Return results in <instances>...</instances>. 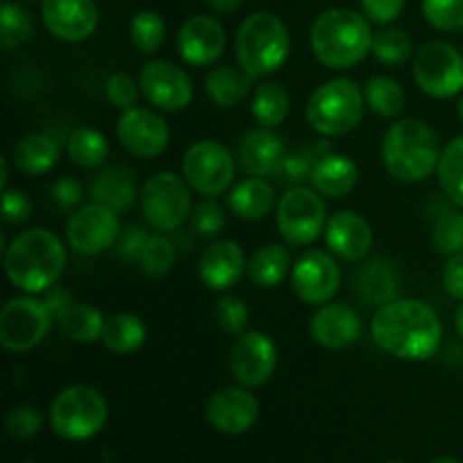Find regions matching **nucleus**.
I'll return each instance as SVG.
<instances>
[{"label":"nucleus","mask_w":463,"mask_h":463,"mask_svg":"<svg viewBox=\"0 0 463 463\" xmlns=\"http://www.w3.org/2000/svg\"><path fill=\"white\" fill-rule=\"evenodd\" d=\"M371 337L389 355L405 362H425L437 355L443 326L432 306L416 298H396L378 307Z\"/></svg>","instance_id":"f257e3e1"},{"label":"nucleus","mask_w":463,"mask_h":463,"mask_svg":"<svg viewBox=\"0 0 463 463\" xmlns=\"http://www.w3.org/2000/svg\"><path fill=\"white\" fill-rule=\"evenodd\" d=\"M66 267L63 242L50 229L18 233L5 249V271L14 288L27 294L48 292L61 279Z\"/></svg>","instance_id":"f03ea898"},{"label":"nucleus","mask_w":463,"mask_h":463,"mask_svg":"<svg viewBox=\"0 0 463 463\" xmlns=\"http://www.w3.org/2000/svg\"><path fill=\"white\" fill-rule=\"evenodd\" d=\"M310 45L315 57L330 71H344L364 61L373 48V32L362 14L335 7L312 23Z\"/></svg>","instance_id":"7ed1b4c3"},{"label":"nucleus","mask_w":463,"mask_h":463,"mask_svg":"<svg viewBox=\"0 0 463 463\" xmlns=\"http://www.w3.org/2000/svg\"><path fill=\"white\" fill-rule=\"evenodd\" d=\"M383 161L389 175L402 184H419L439 170L441 147L434 129L420 120H401L383 140Z\"/></svg>","instance_id":"20e7f679"},{"label":"nucleus","mask_w":463,"mask_h":463,"mask_svg":"<svg viewBox=\"0 0 463 463\" xmlns=\"http://www.w3.org/2000/svg\"><path fill=\"white\" fill-rule=\"evenodd\" d=\"M235 54L242 71L256 77L279 71L289 54V32L285 23L271 12L247 16L235 34Z\"/></svg>","instance_id":"39448f33"},{"label":"nucleus","mask_w":463,"mask_h":463,"mask_svg":"<svg viewBox=\"0 0 463 463\" xmlns=\"http://www.w3.org/2000/svg\"><path fill=\"white\" fill-rule=\"evenodd\" d=\"M364 107L366 99L360 86L348 77H337L312 90L306 104V118L317 134L335 138L360 125Z\"/></svg>","instance_id":"423d86ee"},{"label":"nucleus","mask_w":463,"mask_h":463,"mask_svg":"<svg viewBox=\"0 0 463 463\" xmlns=\"http://www.w3.org/2000/svg\"><path fill=\"white\" fill-rule=\"evenodd\" d=\"M107 419V401L89 384H72L59 392L48 411L50 428L66 441H89L102 432Z\"/></svg>","instance_id":"0eeeda50"},{"label":"nucleus","mask_w":463,"mask_h":463,"mask_svg":"<svg viewBox=\"0 0 463 463\" xmlns=\"http://www.w3.org/2000/svg\"><path fill=\"white\" fill-rule=\"evenodd\" d=\"M188 181L175 172H158L140 190L145 222L156 231H176L193 215V194Z\"/></svg>","instance_id":"6e6552de"},{"label":"nucleus","mask_w":463,"mask_h":463,"mask_svg":"<svg viewBox=\"0 0 463 463\" xmlns=\"http://www.w3.org/2000/svg\"><path fill=\"white\" fill-rule=\"evenodd\" d=\"M414 81L430 98H455L463 90V54L446 41H428L414 57Z\"/></svg>","instance_id":"1a4fd4ad"},{"label":"nucleus","mask_w":463,"mask_h":463,"mask_svg":"<svg viewBox=\"0 0 463 463\" xmlns=\"http://www.w3.org/2000/svg\"><path fill=\"white\" fill-rule=\"evenodd\" d=\"M326 203L317 190L294 185L280 197L276 206V224L283 240L292 247L315 242L328 224Z\"/></svg>","instance_id":"9d476101"},{"label":"nucleus","mask_w":463,"mask_h":463,"mask_svg":"<svg viewBox=\"0 0 463 463\" xmlns=\"http://www.w3.org/2000/svg\"><path fill=\"white\" fill-rule=\"evenodd\" d=\"M52 312L45 301L30 297L12 298L0 310V344L9 353H25L39 346L52 328Z\"/></svg>","instance_id":"9b49d317"},{"label":"nucleus","mask_w":463,"mask_h":463,"mask_svg":"<svg viewBox=\"0 0 463 463\" xmlns=\"http://www.w3.org/2000/svg\"><path fill=\"white\" fill-rule=\"evenodd\" d=\"M235 158L217 140H199L184 156V179L194 193L217 197L233 184Z\"/></svg>","instance_id":"f8f14e48"},{"label":"nucleus","mask_w":463,"mask_h":463,"mask_svg":"<svg viewBox=\"0 0 463 463\" xmlns=\"http://www.w3.org/2000/svg\"><path fill=\"white\" fill-rule=\"evenodd\" d=\"M120 238L118 213L102 203H89L72 213L66 222L68 247L81 256H98L107 251Z\"/></svg>","instance_id":"ddd939ff"},{"label":"nucleus","mask_w":463,"mask_h":463,"mask_svg":"<svg viewBox=\"0 0 463 463\" xmlns=\"http://www.w3.org/2000/svg\"><path fill=\"white\" fill-rule=\"evenodd\" d=\"M140 93L161 111H181L193 102L194 86L188 72L172 61L154 59L140 68Z\"/></svg>","instance_id":"4468645a"},{"label":"nucleus","mask_w":463,"mask_h":463,"mask_svg":"<svg viewBox=\"0 0 463 463\" xmlns=\"http://www.w3.org/2000/svg\"><path fill=\"white\" fill-rule=\"evenodd\" d=\"M276 364H279V348H276L274 339L269 335L251 330V333L240 335L233 346H231V375L242 387L253 389L269 383Z\"/></svg>","instance_id":"2eb2a0df"},{"label":"nucleus","mask_w":463,"mask_h":463,"mask_svg":"<svg viewBox=\"0 0 463 463\" xmlns=\"http://www.w3.org/2000/svg\"><path fill=\"white\" fill-rule=\"evenodd\" d=\"M342 285V269L330 253L312 249L303 253L292 267V289L307 306H324L333 301Z\"/></svg>","instance_id":"dca6fc26"},{"label":"nucleus","mask_w":463,"mask_h":463,"mask_svg":"<svg viewBox=\"0 0 463 463\" xmlns=\"http://www.w3.org/2000/svg\"><path fill=\"white\" fill-rule=\"evenodd\" d=\"M118 140L136 158H156L170 143V127L149 109H127L118 120Z\"/></svg>","instance_id":"f3484780"},{"label":"nucleus","mask_w":463,"mask_h":463,"mask_svg":"<svg viewBox=\"0 0 463 463\" xmlns=\"http://www.w3.org/2000/svg\"><path fill=\"white\" fill-rule=\"evenodd\" d=\"M41 18L48 32L66 43H81L98 27V7L93 0H43Z\"/></svg>","instance_id":"a211bd4d"},{"label":"nucleus","mask_w":463,"mask_h":463,"mask_svg":"<svg viewBox=\"0 0 463 463\" xmlns=\"http://www.w3.org/2000/svg\"><path fill=\"white\" fill-rule=\"evenodd\" d=\"M179 54L190 66H211L224 54L226 32L217 18L197 14L181 25L176 34Z\"/></svg>","instance_id":"6ab92c4d"},{"label":"nucleus","mask_w":463,"mask_h":463,"mask_svg":"<svg viewBox=\"0 0 463 463\" xmlns=\"http://www.w3.org/2000/svg\"><path fill=\"white\" fill-rule=\"evenodd\" d=\"M258 401L247 387H224L208 398L206 419L222 434H244L258 420Z\"/></svg>","instance_id":"aec40b11"},{"label":"nucleus","mask_w":463,"mask_h":463,"mask_svg":"<svg viewBox=\"0 0 463 463\" xmlns=\"http://www.w3.org/2000/svg\"><path fill=\"white\" fill-rule=\"evenodd\" d=\"M310 333L319 346L339 351L353 346L362 335V319L351 306L324 303L310 319Z\"/></svg>","instance_id":"412c9836"},{"label":"nucleus","mask_w":463,"mask_h":463,"mask_svg":"<svg viewBox=\"0 0 463 463\" xmlns=\"http://www.w3.org/2000/svg\"><path fill=\"white\" fill-rule=\"evenodd\" d=\"M326 244L342 260L357 262L373 247V231L362 215L353 211H339L328 217Z\"/></svg>","instance_id":"4be33fe9"},{"label":"nucleus","mask_w":463,"mask_h":463,"mask_svg":"<svg viewBox=\"0 0 463 463\" xmlns=\"http://www.w3.org/2000/svg\"><path fill=\"white\" fill-rule=\"evenodd\" d=\"M247 265L249 262L238 242L220 240V242L203 249L202 258H199V279L203 280L206 288L224 292L242 279Z\"/></svg>","instance_id":"5701e85b"},{"label":"nucleus","mask_w":463,"mask_h":463,"mask_svg":"<svg viewBox=\"0 0 463 463\" xmlns=\"http://www.w3.org/2000/svg\"><path fill=\"white\" fill-rule=\"evenodd\" d=\"M285 143L274 129H251L238 145V165L249 176L276 175L285 156Z\"/></svg>","instance_id":"b1692460"},{"label":"nucleus","mask_w":463,"mask_h":463,"mask_svg":"<svg viewBox=\"0 0 463 463\" xmlns=\"http://www.w3.org/2000/svg\"><path fill=\"white\" fill-rule=\"evenodd\" d=\"M353 289L369 306L383 307L396 301L398 292H401L396 265L389 262L387 258H371L353 276Z\"/></svg>","instance_id":"393cba45"},{"label":"nucleus","mask_w":463,"mask_h":463,"mask_svg":"<svg viewBox=\"0 0 463 463\" xmlns=\"http://www.w3.org/2000/svg\"><path fill=\"white\" fill-rule=\"evenodd\" d=\"M310 181L321 197L342 199L348 197L355 190L357 181H360V170H357V165L348 156H342V154H326L317 163Z\"/></svg>","instance_id":"a878e982"},{"label":"nucleus","mask_w":463,"mask_h":463,"mask_svg":"<svg viewBox=\"0 0 463 463\" xmlns=\"http://www.w3.org/2000/svg\"><path fill=\"white\" fill-rule=\"evenodd\" d=\"M90 197L95 203H102L116 213L129 211L138 197L134 175L125 165L104 167L90 184Z\"/></svg>","instance_id":"bb28decb"},{"label":"nucleus","mask_w":463,"mask_h":463,"mask_svg":"<svg viewBox=\"0 0 463 463\" xmlns=\"http://www.w3.org/2000/svg\"><path fill=\"white\" fill-rule=\"evenodd\" d=\"M276 206L274 185L262 176H249V179L235 184L229 193V208L240 220H262L269 215Z\"/></svg>","instance_id":"cd10ccee"},{"label":"nucleus","mask_w":463,"mask_h":463,"mask_svg":"<svg viewBox=\"0 0 463 463\" xmlns=\"http://www.w3.org/2000/svg\"><path fill=\"white\" fill-rule=\"evenodd\" d=\"M12 161L23 175L39 176L52 170L59 161V145L48 134H27L14 145Z\"/></svg>","instance_id":"c85d7f7f"},{"label":"nucleus","mask_w":463,"mask_h":463,"mask_svg":"<svg viewBox=\"0 0 463 463\" xmlns=\"http://www.w3.org/2000/svg\"><path fill=\"white\" fill-rule=\"evenodd\" d=\"M253 77L247 71H238L233 66H217L206 77V93L217 107L233 109L240 107L251 93Z\"/></svg>","instance_id":"c756f323"},{"label":"nucleus","mask_w":463,"mask_h":463,"mask_svg":"<svg viewBox=\"0 0 463 463\" xmlns=\"http://www.w3.org/2000/svg\"><path fill=\"white\" fill-rule=\"evenodd\" d=\"M147 339V326L138 315L131 312H118V315L107 317L104 321L102 344L116 355H127V353L138 351Z\"/></svg>","instance_id":"7c9ffc66"},{"label":"nucleus","mask_w":463,"mask_h":463,"mask_svg":"<svg viewBox=\"0 0 463 463\" xmlns=\"http://www.w3.org/2000/svg\"><path fill=\"white\" fill-rule=\"evenodd\" d=\"M253 285L267 289L276 288L289 274V251L285 244H265L251 256L247 265Z\"/></svg>","instance_id":"2f4dec72"},{"label":"nucleus","mask_w":463,"mask_h":463,"mask_svg":"<svg viewBox=\"0 0 463 463\" xmlns=\"http://www.w3.org/2000/svg\"><path fill=\"white\" fill-rule=\"evenodd\" d=\"M289 107H292L289 90L283 84H279V81H267V84H260L253 90L251 113L260 122V127L276 129V127L283 125L289 113Z\"/></svg>","instance_id":"473e14b6"},{"label":"nucleus","mask_w":463,"mask_h":463,"mask_svg":"<svg viewBox=\"0 0 463 463\" xmlns=\"http://www.w3.org/2000/svg\"><path fill=\"white\" fill-rule=\"evenodd\" d=\"M104 321L107 317L90 303H75L66 315L59 319V328L68 339L77 344L102 342Z\"/></svg>","instance_id":"72a5a7b5"},{"label":"nucleus","mask_w":463,"mask_h":463,"mask_svg":"<svg viewBox=\"0 0 463 463\" xmlns=\"http://www.w3.org/2000/svg\"><path fill=\"white\" fill-rule=\"evenodd\" d=\"M66 152L75 165L93 170V167L104 165V161L109 158V140L102 131L93 129V127H80L68 136Z\"/></svg>","instance_id":"f704fd0d"},{"label":"nucleus","mask_w":463,"mask_h":463,"mask_svg":"<svg viewBox=\"0 0 463 463\" xmlns=\"http://www.w3.org/2000/svg\"><path fill=\"white\" fill-rule=\"evenodd\" d=\"M326 154H330V143H326V140L307 145V147L294 149V152L285 154L276 175H279V179L283 181L285 185H289V188L303 185V181L312 179V172H315L317 163H319Z\"/></svg>","instance_id":"c9c22d12"},{"label":"nucleus","mask_w":463,"mask_h":463,"mask_svg":"<svg viewBox=\"0 0 463 463\" xmlns=\"http://www.w3.org/2000/svg\"><path fill=\"white\" fill-rule=\"evenodd\" d=\"M364 99L371 111L383 118H396L405 111L407 95L405 89L396 80L387 75L371 77L364 84Z\"/></svg>","instance_id":"e433bc0d"},{"label":"nucleus","mask_w":463,"mask_h":463,"mask_svg":"<svg viewBox=\"0 0 463 463\" xmlns=\"http://www.w3.org/2000/svg\"><path fill=\"white\" fill-rule=\"evenodd\" d=\"M437 172L446 197L463 208V136L443 147Z\"/></svg>","instance_id":"4c0bfd02"},{"label":"nucleus","mask_w":463,"mask_h":463,"mask_svg":"<svg viewBox=\"0 0 463 463\" xmlns=\"http://www.w3.org/2000/svg\"><path fill=\"white\" fill-rule=\"evenodd\" d=\"M34 32V18L25 7L16 3H5L0 7V45L3 50H14L25 43Z\"/></svg>","instance_id":"58836bf2"},{"label":"nucleus","mask_w":463,"mask_h":463,"mask_svg":"<svg viewBox=\"0 0 463 463\" xmlns=\"http://www.w3.org/2000/svg\"><path fill=\"white\" fill-rule=\"evenodd\" d=\"M432 242L434 249L443 256H455L463 251V213L452 211V208H443L434 220L432 229Z\"/></svg>","instance_id":"ea45409f"},{"label":"nucleus","mask_w":463,"mask_h":463,"mask_svg":"<svg viewBox=\"0 0 463 463\" xmlns=\"http://www.w3.org/2000/svg\"><path fill=\"white\" fill-rule=\"evenodd\" d=\"M414 52V43H411V36L405 30H396V27H387V30H380L378 34H373V54L378 61L389 63V66H396V63L407 61Z\"/></svg>","instance_id":"a19ab883"},{"label":"nucleus","mask_w":463,"mask_h":463,"mask_svg":"<svg viewBox=\"0 0 463 463\" xmlns=\"http://www.w3.org/2000/svg\"><path fill=\"white\" fill-rule=\"evenodd\" d=\"M129 34L134 45L138 48V52L152 54L165 41V23H163V18L156 12L145 9V12H138L131 18Z\"/></svg>","instance_id":"79ce46f5"},{"label":"nucleus","mask_w":463,"mask_h":463,"mask_svg":"<svg viewBox=\"0 0 463 463\" xmlns=\"http://www.w3.org/2000/svg\"><path fill=\"white\" fill-rule=\"evenodd\" d=\"M176 260V247L170 238L165 235H149L147 247H145L143 256H140V267L152 279H161V276L170 274Z\"/></svg>","instance_id":"37998d69"},{"label":"nucleus","mask_w":463,"mask_h":463,"mask_svg":"<svg viewBox=\"0 0 463 463\" xmlns=\"http://www.w3.org/2000/svg\"><path fill=\"white\" fill-rule=\"evenodd\" d=\"M423 16L441 32L463 30V0H423Z\"/></svg>","instance_id":"c03bdc74"},{"label":"nucleus","mask_w":463,"mask_h":463,"mask_svg":"<svg viewBox=\"0 0 463 463\" xmlns=\"http://www.w3.org/2000/svg\"><path fill=\"white\" fill-rule=\"evenodd\" d=\"M215 319H217V326H220L224 333L240 337V335L247 333L249 307L244 306L242 298L224 297V298H220V301H217Z\"/></svg>","instance_id":"a18cd8bd"},{"label":"nucleus","mask_w":463,"mask_h":463,"mask_svg":"<svg viewBox=\"0 0 463 463\" xmlns=\"http://www.w3.org/2000/svg\"><path fill=\"white\" fill-rule=\"evenodd\" d=\"M190 220H193L194 233L203 235V238H213V235L222 233V229H224L226 224L224 211H222L220 203L213 202V199H206V202L197 203V206L193 208Z\"/></svg>","instance_id":"49530a36"},{"label":"nucleus","mask_w":463,"mask_h":463,"mask_svg":"<svg viewBox=\"0 0 463 463\" xmlns=\"http://www.w3.org/2000/svg\"><path fill=\"white\" fill-rule=\"evenodd\" d=\"M138 95H140V84L131 80L127 72H116V75L109 77L107 98L116 109H120V111L134 109L136 102H138Z\"/></svg>","instance_id":"de8ad7c7"},{"label":"nucleus","mask_w":463,"mask_h":463,"mask_svg":"<svg viewBox=\"0 0 463 463\" xmlns=\"http://www.w3.org/2000/svg\"><path fill=\"white\" fill-rule=\"evenodd\" d=\"M41 414L34 410V407H14L7 416V432L12 439H18V441H27L34 434L41 432Z\"/></svg>","instance_id":"09e8293b"},{"label":"nucleus","mask_w":463,"mask_h":463,"mask_svg":"<svg viewBox=\"0 0 463 463\" xmlns=\"http://www.w3.org/2000/svg\"><path fill=\"white\" fill-rule=\"evenodd\" d=\"M147 231L140 224H129L127 229L120 231V238L116 242V253L120 260L127 262H140L145 247H147Z\"/></svg>","instance_id":"8fccbe9b"},{"label":"nucleus","mask_w":463,"mask_h":463,"mask_svg":"<svg viewBox=\"0 0 463 463\" xmlns=\"http://www.w3.org/2000/svg\"><path fill=\"white\" fill-rule=\"evenodd\" d=\"M3 217L9 224H23L32 217V202L21 190H3Z\"/></svg>","instance_id":"3c124183"},{"label":"nucleus","mask_w":463,"mask_h":463,"mask_svg":"<svg viewBox=\"0 0 463 463\" xmlns=\"http://www.w3.org/2000/svg\"><path fill=\"white\" fill-rule=\"evenodd\" d=\"M50 193H52L54 203H57L61 211H72V208L81 202V197H84V188H81V184L75 176H61L59 181H54Z\"/></svg>","instance_id":"603ef678"},{"label":"nucleus","mask_w":463,"mask_h":463,"mask_svg":"<svg viewBox=\"0 0 463 463\" xmlns=\"http://www.w3.org/2000/svg\"><path fill=\"white\" fill-rule=\"evenodd\" d=\"M362 9L373 23L387 25L401 16L405 9V0H362Z\"/></svg>","instance_id":"864d4df0"},{"label":"nucleus","mask_w":463,"mask_h":463,"mask_svg":"<svg viewBox=\"0 0 463 463\" xmlns=\"http://www.w3.org/2000/svg\"><path fill=\"white\" fill-rule=\"evenodd\" d=\"M443 288L450 297L463 301V251L448 258L446 269H443Z\"/></svg>","instance_id":"5fc2aeb1"},{"label":"nucleus","mask_w":463,"mask_h":463,"mask_svg":"<svg viewBox=\"0 0 463 463\" xmlns=\"http://www.w3.org/2000/svg\"><path fill=\"white\" fill-rule=\"evenodd\" d=\"M43 301L57 321L61 319V317L66 315L72 306H75V301H72V294L68 292L66 288H61V285H54V288H50L48 292H45Z\"/></svg>","instance_id":"6e6d98bb"},{"label":"nucleus","mask_w":463,"mask_h":463,"mask_svg":"<svg viewBox=\"0 0 463 463\" xmlns=\"http://www.w3.org/2000/svg\"><path fill=\"white\" fill-rule=\"evenodd\" d=\"M208 5L220 14H233L242 7V0H208Z\"/></svg>","instance_id":"4d7b16f0"},{"label":"nucleus","mask_w":463,"mask_h":463,"mask_svg":"<svg viewBox=\"0 0 463 463\" xmlns=\"http://www.w3.org/2000/svg\"><path fill=\"white\" fill-rule=\"evenodd\" d=\"M0 167H3V172H0V185H3V190H5V188H7V179H9L7 158H0Z\"/></svg>","instance_id":"13d9d810"},{"label":"nucleus","mask_w":463,"mask_h":463,"mask_svg":"<svg viewBox=\"0 0 463 463\" xmlns=\"http://www.w3.org/2000/svg\"><path fill=\"white\" fill-rule=\"evenodd\" d=\"M455 326H457V333H459V335H461V339H463V306L459 307V310H457Z\"/></svg>","instance_id":"bf43d9fd"},{"label":"nucleus","mask_w":463,"mask_h":463,"mask_svg":"<svg viewBox=\"0 0 463 463\" xmlns=\"http://www.w3.org/2000/svg\"><path fill=\"white\" fill-rule=\"evenodd\" d=\"M430 463H459L457 459H452V457H439V459L430 461Z\"/></svg>","instance_id":"052dcab7"},{"label":"nucleus","mask_w":463,"mask_h":463,"mask_svg":"<svg viewBox=\"0 0 463 463\" xmlns=\"http://www.w3.org/2000/svg\"><path fill=\"white\" fill-rule=\"evenodd\" d=\"M457 111H459V118H461V122H463V95H461V99H459V107H457Z\"/></svg>","instance_id":"680f3d73"},{"label":"nucleus","mask_w":463,"mask_h":463,"mask_svg":"<svg viewBox=\"0 0 463 463\" xmlns=\"http://www.w3.org/2000/svg\"><path fill=\"white\" fill-rule=\"evenodd\" d=\"M389 463H398V461H389Z\"/></svg>","instance_id":"e2e57ef3"},{"label":"nucleus","mask_w":463,"mask_h":463,"mask_svg":"<svg viewBox=\"0 0 463 463\" xmlns=\"http://www.w3.org/2000/svg\"><path fill=\"white\" fill-rule=\"evenodd\" d=\"M27 3H32V0H27Z\"/></svg>","instance_id":"0e129e2a"}]
</instances>
